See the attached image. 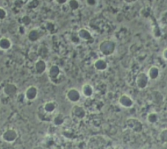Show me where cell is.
<instances>
[{"instance_id": "19", "label": "cell", "mask_w": 167, "mask_h": 149, "mask_svg": "<svg viewBox=\"0 0 167 149\" xmlns=\"http://www.w3.org/2000/svg\"><path fill=\"white\" fill-rule=\"evenodd\" d=\"M147 74H148V78H149V79H151V80H153V79H157L159 75L158 68H157V66H152L149 70H148Z\"/></svg>"}, {"instance_id": "16", "label": "cell", "mask_w": 167, "mask_h": 149, "mask_svg": "<svg viewBox=\"0 0 167 149\" xmlns=\"http://www.w3.org/2000/svg\"><path fill=\"white\" fill-rule=\"evenodd\" d=\"M13 46V43L9 38L2 37L0 38V49L3 51H8Z\"/></svg>"}, {"instance_id": "20", "label": "cell", "mask_w": 167, "mask_h": 149, "mask_svg": "<svg viewBox=\"0 0 167 149\" xmlns=\"http://www.w3.org/2000/svg\"><path fill=\"white\" fill-rule=\"evenodd\" d=\"M147 120L151 124H154L158 120V116H157V114L155 113V112H151L148 115V117H147Z\"/></svg>"}, {"instance_id": "23", "label": "cell", "mask_w": 167, "mask_h": 149, "mask_svg": "<svg viewBox=\"0 0 167 149\" xmlns=\"http://www.w3.org/2000/svg\"><path fill=\"white\" fill-rule=\"evenodd\" d=\"M161 139L164 142H167V130H164L161 133Z\"/></svg>"}, {"instance_id": "6", "label": "cell", "mask_w": 167, "mask_h": 149, "mask_svg": "<svg viewBox=\"0 0 167 149\" xmlns=\"http://www.w3.org/2000/svg\"><path fill=\"white\" fill-rule=\"evenodd\" d=\"M17 138L18 133L14 129H8V130H7L3 134V135H2L3 140L7 142V143H12L15 142V141L17 140Z\"/></svg>"}, {"instance_id": "3", "label": "cell", "mask_w": 167, "mask_h": 149, "mask_svg": "<svg viewBox=\"0 0 167 149\" xmlns=\"http://www.w3.org/2000/svg\"><path fill=\"white\" fill-rule=\"evenodd\" d=\"M70 115H71L72 118L80 120H83L86 116V111L82 106L75 105L71 109Z\"/></svg>"}, {"instance_id": "25", "label": "cell", "mask_w": 167, "mask_h": 149, "mask_svg": "<svg viewBox=\"0 0 167 149\" xmlns=\"http://www.w3.org/2000/svg\"><path fill=\"white\" fill-rule=\"evenodd\" d=\"M46 28H47V30L50 32H52V31L55 29L54 28V25H53V23L52 22H48L47 24H46Z\"/></svg>"}, {"instance_id": "13", "label": "cell", "mask_w": 167, "mask_h": 149, "mask_svg": "<svg viewBox=\"0 0 167 149\" xmlns=\"http://www.w3.org/2000/svg\"><path fill=\"white\" fill-rule=\"evenodd\" d=\"M94 89L90 84H84L81 88V94L85 97H90L93 96Z\"/></svg>"}, {"instance_id": "14", "label": "cell", "mask_w": 167, "mask_h": 149, "mask_svg": "<svg viewBox=\"0 0 167 149\" xmlns=\"http://www.w3.org/2000/svg\"><path fill=\"white\" fill-rule=\"evenodd\" d=\"M77 36L80 40H84V41H89L90 40H92V34L90 33V31H88L85 28L79 29L77 32Z\"/></svg>"}, {"instance_id": "24", "label": "cell", "mask_w": 167, "mask_h": 149, "mask_svg": "<svg viewBox=\"0 0 167 149\" xmlns=\"http://www.w3.org/2000/svg\"><path fill=\"white\" fill-rule=\"evenodd\" d=\"M31 18L29 17L28 16H25V17H22V23H23L24 25H26V26H28V25L31 23Z\"/></svg>"}, {"instance_id": "7", "label": "cell", "mask_w": 167, "mask_h": 149, "mask_svg": "<svg viewBox=\"0 0 167 149\" xmlns=\"http://www.w3.org/2000/svg\"><path fill=\"white\" fill-rule=\"evenodd\" d=\"M148 81H149V78H148L147 73L141 72V73L138 74V75H137L135 84H136L138 88H140V89H143V88H145L148 86Z\"/></svg>"}, {"instance_id": "21", "label": "cell", "mask_w": 167, "mask_h": 149, "mask_svg": "<svg viewBox=\"0 0 167 149\" xmlns=\"http://www.w3.org/2000/svg\"><path fill=\"white\" fill-rule=\"evenodd\" d=\"M68 5H69V7H70V8L71 10H73V11L77 10L79 7V1L78 0H69L68 1Z\"/></svg>"}, {"instance_id": "17", "label": "cell", "mask_w": 167, "mask_h": 149, "mask_svg": "<svg viewBox=\"0 0 167 149\" xmlns=\"http://www.w3.org/2000/svg\"><path fill=\"white\" fill-rule=\"evenodd\" d=\"M53 124L56 126H61L64 124V121H65V117L61 113H58V114L55 115L53 117Z\"/></svg>"}, {"instance_id": "8", "label": "cell", "mask_w": 167, "mask_h": 149, "mask_svg": "<svg viewBox=\"0 0 167 149\" xmlns=\"http://www.w3.org/2000/svg\"><path fill=\"white\" fill-rule=\"evenodd\" d=\"M118 102L124 108H131L134 104V99L128 94H122L119 97Z\"/></svg>"}, {"instance_id": "26", "label": "cell", "mask_w": 167, "mask_h": 149, "mask_svg": "<svg viewBox=\"0 0 167 149\" xmlns=\"http://www.w3.org/2000/svg\"><path fill=\"white\" fill-rule=\"evenodd\" d=\"M86 3L88 5V6H95L97 4V0H86Z\"/></svg>"}, {"instance_id": "5", "label": "cell", "mask_w": 167, "mask_h": 149, "mask_svg": "<svg viewBox=\"0 0 167 149\" xmlns=\"http://www.w3.org/2000/svg\"><path fill=\"white\" fill-rule=\"evenodd\" d=\"M81 93L77 88H71L66 92V98L72 103H77L81 98Z\"/></svg>"}, {"instance_id": "28", "label": "cell", "mask_w": 167, "mask_h": 149, "mask_svg": "<svg viewBox=\"0 0 167 149\" xmlns=\"http://www.w3.org/2000/svg\"><path fill=\"white\" fill-rule=\"evenodd\" d=\"M163 57H164L165 59H167V49L164 50V52H163Z\"/></svg>"}, {"instance_id": "22", "label": "cell", "mask_w": 167, "mask_h": 149, "mask_svg": "<svg viewBox=\"0 0 167 149\" xmlns=\"http://www.w3.org/2000/svg\"><path fill=\"white\" fill-rule=\"evenodd\" d=\"M7 17V11L3 8L0 7V21L4 20Z\"/></svg>"}, {"instance_id": "12", "label": "cell", "mask_w": 167, "mask_h": 149, "mask_svg": "<svg viewBox=\"0 0 167 149\" xmlns=\"http://www.w3.org/2000/svg\"><path fill=\"white\" fill-rule=\"evenodd\" d=\"M128 127L134 132H140L142 130V124L138 119H129L127 120Z\"/></svg>"}, {"instance_id": "29", "label": "cell", "mask_w": 167, "mask_h": 149, "mask_svg": "<svg viewBox=\"0 0 167 149\" xmlns=\"http://www.w3.org/2000/svg\"><path fill=\"white\" fill-rule=\"evenodd\" d=\"M125 1L126 3H132L134 0H125Z\"/></svg>"}, {"instance_id": "27", "label": "cell", "mask_w": 167, "mask_h": 149, "mask_svg": "<svg viewBox=\"0 0 167 149\" xmlns=\"http://www.w3.org/2000/svg\"><path fill=\"white\" fill-rule=\"evenodd\" d=\"M56 2H57L58 4H65V3H66L67 2H68V0H55Z\"/></svg>"}, {"instance_id": "2", "label": "cell", "mask_w": 167, "mask_h": 149, "mask_svg": "<svg viewBox=\"0 0 167 149\" xmlns=\"http://www.w3.org/2000/svg\"><path fill=\"white\" fill-rule=\"evenodd\" d=\"M116 44L113 40H106L102 41L99 44V51L101 52L103 55L109 56L115 53Z\"/></svg>"}, {"instance_id": "4", "label": "cell", "mask_w": 167, "mask_h": 149, "mask_svg": "<svg viewBox=\"0 0 167 149\" xmlns=\"http://www.w3.org/2000/svg\"><path fill=\"white\" fill-rule=\"evenodd\" d=\"M38 95H39V89L35 85L29 86L24 93V97L27 101H35L38 97Z\"/></svg>"}, {"instance_id": "15", "label": "cell", "mask_w": 167, "mask_h": 149, "mask_svg": "<svg viewBox=\"0 0 167 149\" xmlns=\"http://www.w3.org/2000/svg\"><path fill=\"white\" fill-rule=\"evenodd\" d=\"M94 67L95 69L98 71H104L107 69L108 67V63L105 59L99 58L94 61Z\"/></svg>"}, {"instance_id": "10", "label": "cell", "mask_w": 167, "mask_h": 149, "mask_svg": "<svg viewBox=\"0 0 167 149\" xmlns=\"http://www.w3.org/2000/svg\"><path fill=\"white\" fill-rule=\"evenodd\" d=\"M3 93L6 96L8 97H13L15 95H17V93L18 92V88L17 87L16 84L12 83L7 84L3 87Z\"/></svg>"}, {"instance_id": "9", "label": "cell", "mask_w": 167, "mask_h": 149, "mask_svg": "<svg viewBox=\"0 0 167 149\" xmlns=\"http://www.w3.org/2000/svg\"><path fill=\"white\" fill-rule=\"evenodd\" d=\"M41 107L47 114L49 115V116H52L53 114H54V112L57 110V104L55 102L49 101L44 103L43 105L41 106Z\"/></svg>"}, {"instance_id": "18", "label": "cell", "mask_w": 167, "mask_h": 149, "mask_svg": "<svg viewBox=\"0 0 167 149\" xmlns=\"http://www.w3.org/2000/svg\"><path fill=\"white\" fill-rule=\"evenodd\" d=\"M40 31H38L37 29L31 30V31L29 32V34H28V40H30L31 42H36L37 40L40 39Z\"/></svg>"}, {"instance_id": "11", "label": "cell", "mask_w": 167, "mask_h": 149, "mask_svg": "<svg viewBox=\"0 0 167 149\" xmlns=\"http://www.w3.org/2000/svg\"><path fill=\"white\" fill-rule=\"evenodd\" d=\"M35 72L38 74H44L47 70V63L44 59H38L35 63Z\"/></svg>"}, {"instance_id": "1", "label": "cell", "mask_w": 167, "mask_h": 149, "mask_svg": "<svg viewBox=\"0 0 167 149\" xmlns=\"http://www.w3.org/2000/svg\"><path fill=\"white\" fill-rule=\"evenodd\" d=\"M64 73L57 65H53L49 68L48 76L49 80L54 84H60L64 80Z\"/></svg>"}]
</instances>
